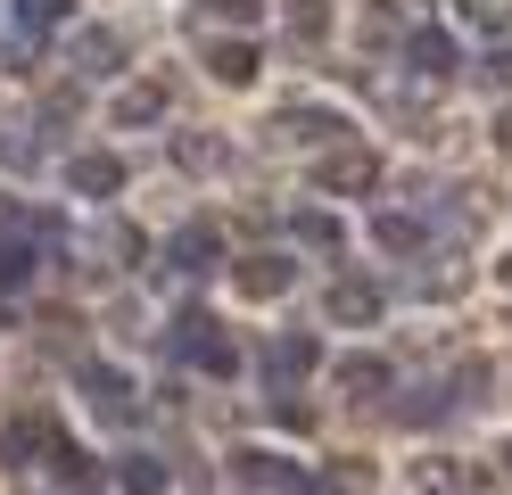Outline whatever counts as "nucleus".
Masks as SVG:
<instances>
[{"instance_id":"f257e3e1","label":"nucleus","mask_w":512,"mask_h":495,"mask_svg":"<svg viewBox=\"0 0 512 495\" xmlns=\"http://www.w3.org/2000/svg\"><path fill=\"white\" fill-rule=\"evenodd\" d=\"M174 355L190 363V372H207V380H232V372H240V347L223 339L215 314H182V322H174Z\"/></svg>"},{"instance_id":"f03ea898","label":"nucleus","mask_w":512,"mask_h":495,"mask_svg":"<svg viewBox=\"0 0 512 495\" xmlns=\"http://www.w3.org/2000/svg\"><path fill=\"white\" fill-rule=\"evenodd\" d=\"M67 446V429H58L50 413H17L9 429H0V462H9V479H25V471H42V462Z\"/></svg>"},{"instance_id":"7ed1b4c3","label":"nucleus","mask_w":512,"mask_h":495,"mask_svg":"<svg viewBox=\"0 0 512 495\" xmlns=\"http://www.w3.org/2000/svg\"><path fill=\"white\" fill-rule=\"evenodd\" d=\"M34 264H42L34 256V215H25L17 198H0V297L34 281Z\"/></svg>"},{"instance_id":"20e7f679","label":"nucleus","mask_w":512,"mask_h":495,"mask_svg":"<svg viewBox=\"0 0 512 495\" xmlns=\"http://www.w3.org/2000/svg\"><path fill=\"white\" fill-rule=\"evenodd\" d=\"M372 182H380V157L356 149V141H339L323 165H314V190H331V198H364Z\"/></svg>"},{"instance_id":"39448f33","label":"nucleus","mask_w":512,"mask_h":495,"mask_svg":"<svg viewBox=\"0 0 512 495\" xmlns=\"http://www.w3.org/2000/svg\"><path fill=\"white\" fill-rule=\"evenodd\" d=\"M75 388L91 396V413H100V421H133V413H141V405H133V380H124L116 363H91V355H83V363H75Z\"/></svg>"},{"instance_id":"423d86ee","label":"nucleus","mask_w":512,"mask_h":495,"mask_svg":"<svg viewBox=\"0 0 512 495\" xmlns=\"http://www.w3.org/2000/svg\"><path fill=\"white\" fill-rule=\"evenodd\" d=\"M413 487H422V495H479L488 471L463 462V454H430V462H413Z\"/></svg>"},{"instance_id":"0eeeda50","label":"nucleus","mask_w":512,"mask_h":495,"mask_svg":"<svg viewBox=\"0 0 512 495\" xmlns=\"http://www.w3.org/2000/svg\"><path fill=\"white\" fill-rule=\"evenodd\" d=\"M314 363H323V347H314L306 330H281V339L265 347V388H290V380H306Z\"/></svg>"},{"instance_id":"6e6552de","label":"nucleus","mask_w":512,"mask_h":495,"mask_svg":"<svg viewBox=\"0 0 512 495\" xmlns=\"http://www.w3.org/2000/svg\"><path fill=\"white\" fill-rule=\"evenodd\" d=\"M380 281H364V273H347V281H331V322H347V330H372L380 322Z\"/></svg>"},{"instance_id":"1a4fd4ad","label":"nucleus","mask_w":512,"mask_h":495,"mask_svg":"<svg viewBox=\"0 0 512 495\" xmlns=\"http://www.w3.org/2000/svg\"><path fill=\"white\" fill-rule=\"evenodd\" d=\"M166 264H174V273H215V264H223L215 223H182L174 240H166Z\"/></svg>"},{"instance_id":"9d476101","label":"nucleus","mask_w":512,"mask_h":495,"mask_svg":"<svg viewBox=\"0 0 512 495\" xmlns=\"http://www.w3.org/2000/svg\"><path fill=\"white\" fill-rule=\"evenodd\" d=\"M67 190H83V198H116V190H124V157H108V149L67 157Z\"/></svg>"},{"instance_id":"9b49d317","label":"nucleus","mask_w":512,"mask_h":495,"mask_svg":"<svg viewBox=\"0 0 512 495\" xmlns=\"http://www.w3.org/2000/svg\"><path fill=\"white\" fill-rule=\"evenodd\" d=\"M232 281H240L248 297H281V289L298 281V264H290V256H273V248H256V256H240V264H232Z\"/></svg>"},{"instance_id":"f8f14e48","label":"nucleus","mask_w":512,"mask_h":495,"mask_svg":"<svg viewBox=\"0 0 512 495\" xmlns=\"http://www.w3.org/2000/svg\"><path fill=\"white\" fill-rule=\"evenodd\" d=\"M67 58L83 66V75H116V66H124V33H108V25H83L75 42H67Z\"/></svg>"},{"instance_id":"ddd939ff","label":"nucleus","mask_w":512,"mask_h":495,"mask_svg":"<svg viewBox=\"0 0 512 495\" xmlns=\"http://www.w3.org/2000/svg\"><path fill=\"white\" fill-rule=\"evenodd\" d=\"M339 396H356V405H372V396H389V363L380 355H339Z\"/></svg>"},{"instance_id":"4468645a","label":"nucleus","mask_w":512,"mask_h":495,"mask_svg":"<svg viewBox=\"0 0 512 495\" xmlns=\"http://www.w3.org/2000/svg\"><path fill=\"white\" fill-rule=\"evenodd\" d=\"M166 99H174V91L157 83V75H149V83H124V91H116V124H124V132H141V124L166 116Z\"/></svg>"},{"instance_id":"2eb2a0df","label":"nucleus","mask_w":512,"mask_h":495,"mask_svg":"<svg viewBox=\"0 0 512 495\" xmlns=\"http://www.w3.org/2000/svg\"><path fill=\"white\" fill-rule=\"evenodd\" d=\"M265 132H281V141H339L347 124H339L331 108H281V116H273Z\"/></svg>"},{"instance_id":"dca6fc26","label":"nucleus","mask_w":512,"mask_h":495,"mask_svg":"<svg viewBox=\"0 0 512 495\" xmlns=\"http://www.w3.org/2000/svg\"><path fill=\"white\" fill-rule=\"evenodd\" d=\"M290 240H298V248L339 256V248H347V223H339V215H323V207H298V215H290Z\"/></svg>"},{"instance_id":"f3484780","label":"nucleus","mask_w":512,"mask_h":495,"mask_svg":"<svg viewBox=\"0 0 512 495\" xmlns=\"http://www.w3.org/2000/svg\"><path fill=\"white\" fill-rule=\"evenodd\" d=\"M405 66H413L422 83H446V75H455V42H446V33H413V42H405Z\"/></svg>"},{"instance_id":"a211bd4d","label":"nucleus","mask_w":512,"mask_h":495,"mask_svg":"<svg viewBox=\"0 0 512 495\" xmlns=\"http://www.w3.org/2000/svg\"><path fill=\"white\" fill-rule=\"evenodd\" d=\"M207 75L215 83H256V42H207Z\"/></svg>"},{"instance_id":"6ab92c4d","label":"nucleus","mask_w":512,"mask_h":495,"mask_svg":"<svg viewBox=\"0 0 512 495\" xmlns=\"http://www.w3.org/2000/svg\"><path fill=\"white\" fill-rule=\"evenodd\" d=\"M422 17H430V0H372V42H389L397 25L422 33Z\"/></svg>"},{"instance_id":"aec40b11","label":"nucleus","mask_w":512,"mask_h":495,"mask_svg":"<svg viewBox=\"0 0 512 495\" xmlns=\"http://www.w3.org/2000/svg\"><path fill=\"white\" fill-rule=\"evenodd\" d=\"M116 479H124V495H166V462L157 454H124Z\"/></svg>"},{"instance_id":"412c9836","label":"nucleus","mask_w":512,"mask_h":495,"mask_svg":"<svg viewBox=\"0 0 512 495\" xmlns=\"http://www.w3.org/2000/svg\"><path fill=\"white\" fill-rule=\"evenodd\" d=\"M372 231H380V248H389V256H413V248H422V240H430V231H422V215H397V207H389V215H380Z\"/></svg>"},{"instance_id":"4be33fe9","label":"nucleus","mask_w":512,"mask_h":495,"mask_svg":"<svg viewBox=\"0 0 512 495\" xmlns=\"http://www.w3.org/2000/svg\"><path fill=\"white\" fill-rule=\"evenodd\" d=\"M290 33H298V42H323V33H331V9H323V0H290Z\"/></svg>"},{"instance_id":"5701e85b","label":"nucleus","mask_w":512,"mask_h":495,"mask_svg":"<svg viewBox=\"0 0 512 495\" xmlns=\"http://www.w3.org/2000/svg\"><path fill=\"white\" fill-rule=\"evenodd\" d=\"M471 75H479V83H488V91H512V50H488V58H479V66H471Z\"/></svg>"},{"instance_id":"b1692460","label":"nucleus","mask_w":512,"mask_h":495,"mask_svg":"<svg viewBox=\"0 0 512 495\" xmlns=\"http://www.w3.org/2000/svg\"><path fill=\"white\" fill-rule=\"evenodd\" d=\"M182 165H190V174H207V165H223V141H182Z\"/></svg>"},{"instance_id":"393cba45","label":"nucleus","mask_w":512,"mask_h":495,"mask_svg":"<svg viewBox=\"0 0 512 495\" xmlns=\"http://www.w3.org/2000/svg\"><path fill=\"white\" fill-rule=\"evenodd\" d=\"M17 17L25 25H58V17H67V0H17Z\"/></svg>"},{"instance_id":"a878e982","label":"nucleus","mask_w":512,"mask_h":495,"mask_svg":"<svg viewBox=\"0 0 512 495\" xmlns=\"http://www.w3.org/2000/svg\"><path fill=\"white\" fill-rule=\"evenodd\" d=\"M215 9H223V17H256V9H265V0H215Z\"/></svg>"},{"instance_id":"bb28decb","label":"nucleus","mask_w":512,"mask_h":495,"mask_svg":"<svg viewBox=\"0 0 512 495\" xmlns=\"http://www.w3.org/2000/svg\"><path fill=\"white\" fill-rule=\"evenodd\" d=\"M496 141H504V149H512V108H504V116H496Z\"/></svg>"},{"instance_id":"cd10ccee","label":"nucleus","mask_w":512,"mask_h":495,"mask_svg":"<svg viewBox=\"0 0 512 495\" xmlns=\"http://www.w3.org/2000/svg\"><path fill=\"white\" fill-rule=\"evenodd\" d=\"M496 273H504V289H512V256H504V264H496Z\"/></svg>"},{"instance_id":"c85d7f7f","label":"nucleus","mask_w":512,"mask_h":495,"mask_svg":"<svg viewBox=\"0 0 512 495\" xmlns=\"http://www.w3.org/2000/svg\"><path fill=\"white\" fill-rule=\"evenodd\" d=\"M504 462H512V446H504Z\"/></svg>"}]
</instances>
